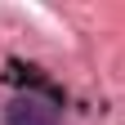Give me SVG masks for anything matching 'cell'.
<instances>
[{
  "label": "cell",
  "instance_id": "6da1fadb",
  "mask_svg": "<svg viewBox=\"0 0 125 125\" xmlns=\"http://www.w3.org/2000/svg\"><path fill=\"white\" fill-rule=\"evenodd\" d=\"M5 125H58V107L36 94H22L5 107Z\"/></svg>",
  "mask_w": 125,
  "mask_h": 125
}]
</instances>
